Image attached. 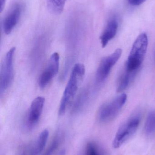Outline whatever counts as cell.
<instances>
[{"mask_svg": "<svg viewBox=\"0 0 155 155\" xmlns=\"http://www.w3.org/2000/svg\"><path fill=\"white\" fill-rule=\"evenodd\" d=\"M85 73V68L83 64L78 63L74 66L60 102L59 109L60 115H62L65 113L66 108L76 94Z\"/></svg>", "mask_w": 155, "mask_h": 155, "instance_id": "cell-1", "label": "cell"}, {"mask_svg": "<svg viewBox=\"0 0 155 155\" xmlns=\"http://www.w3.org/2000/svg\"><path fill=\"white\" fill-rule=\"evenodd\" d=\"M148 37L145 33L141 34L135 41L128 60L126 69L131 71H137L144 59L148 46Z\"/></svg>", "mask_w": 155, "mask_h": 155, "instance_id": "cell-2", "label": "cell"}, {"mask_svg": "<svg viewBox=\"0 0 155 155\" xmlns=\"http://www.w3.org/2000/svg\"><path fill=\"white\" fill-rule=\"evenodd\" d=\"M15 47L6 53L1 64L0 71V94L2 95L9 88L14 77L13 58Z\"/></svg>", "mask_w": 155, "mask_h": 155, "instance_id": "cell-3", "label": "cell"}, {"mask_svg": "<svg viewBox=\"0 0 155 155\" xmlns=\"http://www.w3.org/2000/svg\"><path fill=\"white\" fill-rule=\"evenodd\" d=\"M140 123V116H134L124 123L118 129L113 141V147L118 148L128 141L137 131Z\"/></svg>", "mask_w": 155, "mask_h": 155, "instance_id": "cell-4", "label": "cell"}, {"mask_svg": "<svg viewBox=\"0 0 155 155\" xmlns=\"http://www.w3.org/2000/svg\"><path fill=\"white\" fill-rule=\"evenodd\" d=\"M127 96L123 94L109 103L101 106L98 113V118L102 123L112 121L118 114L126 102Z\"/></svg>", "mask_w": 155, "mask_h": 155, "instance_id": "cell-5", "label": "cell"}, {"mask_svg": "<svg viewBox=\"0 0 155 155\" xmlns=\"http://www.w3.org/2000/svg\"><path fill=\"white\" fill-rule=\"evenodd\" d=\"M60 56L54 53L49 59L47 65L42 72L38 79V84L41 88L45 87L56 75L59 71Z\"/></svg>", "mask_w": 155, "mask_h": 155, "instance_id": "cell-6", "label": "cell"}, {"mask_svg": "<svg viewBox=\"0 0 155 155\" xmlns=\"http://www.w3.org/2000/svg\"><path fill=\"white\" fill-rule=\"evenodd\" d=\"M44 97H37L35 98L30 106L25 121V126L27 130H32L40 120L44 105Z\"/></svg>", "mask_w": 155, "mask_h": 155, "instance_id": "cell-7", "label": "cell"}, {"mask_svg": "<svg viewBox=\"0 0 155 155\" xmlns=\"http://www.w3.org/2000/svg\"><path fill=\"white\" fill-rule=\"evenodd\" d=\"M122 53L121 49H117L113 53L101 60L96 73V80L98 83L103 82L116 64Z\"/></svg>", "mask_w": 155, "mask_h": 155, "instance_id": "cell-8", "label": "cell"}, {"mask_svg": "<svg viewBox=\"0 0 155 155\" xmlns=\"http://www.w3.org/2000/svg\"><path fill=\"white\" fill-rule=\"evenodd\" d=\"M21 12L22 8L19 4L14 5L9 12L3 24V31L5 34H10L14 29L21 17Z\"/></svg>", "mask_w": 155, "mask_h": 155, "instance_id": "cell-9", "label": "cell"}, {"mask_svg": "<svg viewBox=\"0 0 155 155\" xmlns=\"http://www.w3.org/2000/svg\"><path fill=\"white\" fill-rule=\"evenodd\" d=\"M49 131L45 129L42 131L32 145L25 150L23 155H39L42 152L49 137Z\"/></svg>", "mask_w": 155, "mask_h": 155, "instance_id": "cell-10", "label": "cell"}, {"mask_svg": "<svg viewBox=\"0 0 155 155\" xmlns=\"http://www.w3.org/2000/svg\"><path fill=\"white\" fill-rule=\"evenodd\" d=\"M118 26V22L116 20L113 19L108 21L100 36V40L103 48L106 47L108 42L115 37L117 33Z\"/></svg>", "mask_w": 155, "mask_h": 155, "instance_id": "cell-11", "label": "cell"}, {"mask_svg": "<svg viewBox=\"0 0 155 155\" xmlns=\"http://www.w3.org/2000/svg\"><path fill=\"white\" fill-rule=\"evenodd\" d=\"M136 72V71H131L126 68L124 71L121 74L118 79L116 87L117 92H122L127 88Z\"/></svg>", "mask_w": 155, "mask_h": 155, "instance_id": "cell-12", "label": "cell"}, {"mask_svg": "<svg viewBox=\"0 0 155 155\" xmlns=\"http://www.w3.org/2000/svg\"><path fill=\"white\" fill-rule=\"evenodd\" d=\"M67 0H46L47 8L53 14H60L64 9Z\"/></svg>", "mask_w": 155, "mask_h": 155, "instance_id": "cell-13", "label": "cell"}, {"mask_svg": "<svg viewBox=\"0 0 155 155\" xmlns=\"http://www.w3.org/2000/svg\"><path fill=\"white\" fill-rule=\"evenodd\" d=\"M145 133L149 137L155 135V110L151 111L147 116L145 125Z\"/></svg>", "mask_w": 155, "mask_h": 155, "instance_id": "cell-14", "label": "cell"}, {"mask_svg": "<svg viewBox=\"0 0 155 155\" xmlns=\"http://www.w3.org/2000/svg\"><path fill=\"white\" fill-rule=\"evenodd\" d=\"M63 134L58 133L54 137L51 144L42 155H52L57 151L63 140Z\"/></svg>", "mask_w": 155, "mask_h": 155, "instance_id": "cell-15", "label": "cell"}, {"mask_svg": "<svg viewBox=\"0 0 155 155\" xmlns=\"http://www.w3.org/2000/svg\"><path fill=\"white\" fill-rule=\"evenodd\" d=\"M84 155H106L103 148L93 142L87 143L85 148Z\"/></svg>", "mask_w": 155, "mask_h": 155, "instance_id": "cell-16", "label": "cell"}, {"mask_svg": "<svg viewBox=\"0 0 155 155\" xmlns=\"http://www.w3.org/2000/svg\"><path fill=\"white\" fill-rule=\"evenodd\" d=\"M88 92L84 90L83 92H82V94L79 96V97L77 98L76 102L75 103L74 106L73 111L76 112L79 111L82 107H83L86 102L88 99Z\"/></svg>", "mask_w": 155, "mask_h": 155, "instance_id": "cell-17", "label": "cell"}, {"mask_svg": "<svg viewBox=\"0 0 155 155\" xmlns=\"http://www.w3.org/2000/svg\"><path fill=\"white\" fill-rule=\"evenodd\" d=\"M146 0H128V2L133 5H139L144 2Z\"/></svg>", "mask_w": 155, "mask_h": 155, "instance_id": "cell-18", "label": "cell"}, {"mask_svg": "<svg viewBox=\"0 0 155 155\" xmlns=\"http://www.w3.org/2000/svg\"><path fill=\"white\" fill-rule=\"evenodd\" d=\"M6 0H0V12L2 13L3 10L4 9L5 6V3H6Z\"/></svg>", "mask_w": 155, "mask_h": 155, "instance_id": "cell-19", "label": "cell"}]
</instances>
